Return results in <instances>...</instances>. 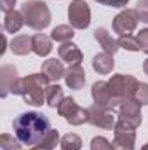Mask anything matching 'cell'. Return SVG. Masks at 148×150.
<instances>
[{
    "label": "cell",
    "instance_id": "obj_1",
    "mask_svg": "<svg viewBox=\"0 0 148 150\" xmlns=\"http://www.w3.org/2000/svg\"><path fill=\"white\" fill-rule=\"evenodd\" d=\"M14 136L19 140L21 145L38 149L47 134L51 133V120L40 112H25L19 113L12 122Z\"/></svg>",
    "mask_w": 148,
    "mask_h": 150
},
{
    "label": "cell",
    "instance_id": "obj_2",
    "mask_svg": "<svg viewBox=\"0 0 148 150\" xmlns=\"http://www.w3.org/2000/svg\"><path fill=\"white\" fill-rule=\"evenodd\" d=\"M49 79L44 74H33L28 75L25 79H18L11 89V93H16V94H21L25 98L26 103L30 105H42L44 100H45V89H47V84Z\"/></svg>",
    "mask_w": 148,
    "mask_h": 150
},
{
    "label": "cell",
    "instance_id": "obj_3",
    "mask_svg": "<svg viewBox=\"0 0 148 150\" xmlns=\"http://www.w3.org/2000/svg\"><path fill=\"white\" fill-rule=\"evenodd\" d=\"M21 14L25 18V23L32 26L33 30H44L51 23V12L45 2L42 0H30L25 2L21 7Z\"/></svg>",
    "mask_w": 148,
    "mask_h": 150
},
{
    "label": "cell",
    "instance_id": "obj_4",
    "mask_svg": "<svg viewBox=\"0 0 148 150\" xmlns=\"http://www.w3.org/2000/svg\"><path fill=\"white\" fill-rule=\"evenodd\" d=\"M138 80L131 75L118 74L111 77L108 82V89H110L111 98H120V100H132L138 89Z\"/></svg>",
    "mask_w": 148,
    "mask_h": 150
},
{
    "label": "cell",
    "instance_id": "obj_5",
    "mask_svg": "<svg viewBox=\"0 0 148 150\" xmlns=\"http://www.w3.org/2000/svg\"><path fill=\"white\" fill-rule=\"evenodd\" d=\"M58 112L61 113L70 124H73V126L84 124V122L89 120V110H84V108L77 107L75 100H72V98H65V100L59 103Z\"/></svg>",
    "mask_w": 148,
    "mask_h": 150
},
{
    "label": "cell",
    "instance_id": "obj_6",
    "mask_svg": "<svg viewBox=\"0 0 148 150\" xmlns=\"http://www.w3.org/2000/svg\"><path fill=\"white\" fill-rule=\"evenodd\" d=\"M68 18H70V25L73 28L84 30L91 23V9L84 0H73L68 9Z\"/></svg>",
    "mask_w": 148,
    "mask_h": 150
},
{
    "label": "cell",
    "instance_id": "obj_7",
    "mask_svg": "<svg viewBox=\"0 0 148 150\" xmlns=\"http://www.w3.org/2000/svg\"><path fill=\"white\" fill-rule=\"evenodd\" d=\"M115 149L134 150V126L122 119L115 126Z\"/></svg>",
    "mask_w": 148,
    "mask_h": 150
},
{
    "label": "cell",
    "instance_id": "obj_8",
    "mask_svg": "<svg viewBox=\"0 0 148 150\" xmlns=\"http://www.w3.org/2000/svg\"><path fill=\"white\" fill-rule=\"evenodd\" d=\"M138 12L132 9H125L120 14L115 16L113 19V30L120 35H131V32H134V28L138 26Z\"/></svg>",
    "mask_w": 148,
    "mask_h": 150
},
{
    "label": "cell",
    "instance_id": "obj_9",
    "mask_svg": "<svg viewBox=\"0 0 148 150\" xmlns=\"http://www.w3.org/2000/svg\"><path fill=\"white\" fill-rule=\"evenodd\" d=\"M87 110H89V122L92 126H98L101 129H111V126H113L111 110L105 108V107H98V105H94Z\"/></svg>",
    "mask_w": 148,
    "mask_h": 150
},
{
    "label": "cell",
    "instance_id": "obj_10",
    "mask_svg": "<svg viewBox=\"0 0 148 150\" xmlns=\"http://www.w3.org/2000/svg\"><path fill=\"white\" fill-rule=\"evenodd\" d=\"M118 112H120V119L132 124L134 127L141 124V110H140V103L136 100H125L120 107H118Z\"/></svg>",
    "mask_w": 148,
    "mask_h": 150
},
{
    "label": "cell",
    "instance_id": "obj_11",
    "mask_svg": "<svg viewBox=\"0 0 148 150\" xmlns=\"http://www.w3.org/2000/svg\"><path fill=\"white\" fill-rule=\"evenodd\" d=\"M92 98L98 107H105L110 110L111 105V94L108 89V82H96L92 86Z\"/></svg>",
    "mask_w": 148,
    "mask_h": 150
},
{
    "label": "cell",
    "instance_id": "obj_12",
    "mask_svg": "<svg viewBox=\"0 0 148 150\" xmlns=\"http://www.w3.org/2000/svg\"><path fill=\"white\" fill-rule=\"evenodd\" d=\"M59 58L63 59V61H66L70 67H73V65H80V61H82V52H80V49L72 44V42H66V44H63L61 47H59Z\"/></svg>",
    "mask_w": 148,
    "mask_h": 150
},
{
    "label": "cell",
    "instance_id": "obj_13",
    "mask_svg": "<svg viewBox=\"0 0 148 150\" xmlns=\"http://www.w3.org/2000/svg\"><path fill=\"white\" fill-rule=\"evenodd\" d=\"M94 38L99 42V45L105 49V52H108V54H111V56L118 51V44H117V40L111 37L105 28H96V30H94Z\"/></svg>",
    "mask_w": 148,
    "mask_h": 150
},
{
    "label": "cell",
    "instance_id": "obj_14",
    "mask_svg": "<svg viewBox=\"0 0 148 150\" xmlns=\"http://www.w3.org/2000/svg\"><path fill=\"white\" fill-rule=\"evenodd\" d=\"M42 74L49 80H59L61 77H65V67L58 59H47L42 65Z\"/></svg>",
    "mask_w": 148,
    "mask_h": 150
},
{
    "label": "cell",
    "instance_id": "obj_15",
    "mask_svg": "<svg viewBox=\"0 0 148 150\" xmlns=\"http://www.w3.org/2000/svg\"><path fill=\"white\" fill-rule=\"evenodd\" d=\"M85 82V72L80 65L70 67V70L66 72V84L70 89H80Z\"/></svg>",
    "mask_w": 148,
    "mask_h": 150
},
{
    "label": "cell",
    "instance_id": "obj_16",
    "mask_svg": "<svg viewBox=\"0 0 148 150\" xmlns=\"http://www.w3.org/2000/svg\"><path fill=\"white\" fill-rule=\"evenodd\" d=\"M25 25V18L21 12L18 11H11L5 14V19H4V30L7 33H16L19 32V28Z\"/></svg>",
    "mask_w": 148,
    "mask_h": 150
},
{
    "label": "cell",
    "instance_id": "obj_17",
    "mask_svg": "<svg viewBox=\"0 0 148 150\" xmlns=\"http://www.w3.org/2000/svg\"><path fill=\"white\" fill-rule=\"evenodd\" d=\"M113 58H111V54L108 52H101V54H96L94 56V59H92V68L98 72V74H110L111 70H113Z\"/></svg>",
    "mask_w": 148,
    "mask_h": 150
},
{
    "label": "cell",
    "instance_id": "obj_18",
    "mask_svg": "<svg viewBox=\"0 0 148 150\" xmlns=\"http://www.w3.org/2000/svg\"><path fill=\"white\" fill-rule=\"evenodd\" d=\"M12 52L14 54H28L30 51H33V37H28V35H19L12 40Z\"/></svg>",
    "mask_w": 148,
    "mask_h": 150
},
{
    "label": "cell",
    "instance_id": "obj_19",
    "mask_svg": "<svg viewBox=\"0 0 148 150\" xmlns=\"http://www.w3.org/2000/svg\"><path fill=\"white\" fill-rule=\"evenodd\" d=\"M52 45H51V38L45 37L44 33H37L33 37V52L38 56H47L51 52Z\"/></svg>",
    "mask_w": 148,
    "mask_h": 150
},
{
    "label": "cell",
    "instance_id": "obj_20",
    "mask_svg": "<svg viewBox=\"0 0 148 150\" xmlns=\"http://www.w3.org/2000/svg\"><path fill=\"white\" fill-rule=\"evenodd\" d=\"M45 100H47V105L49 107H59V103L65 100L63 89L59 86H56V84L47 86V89H45Z\"/></svg>",
    "mask_w": 148,
    "mask_h": 150
},
{
    "label": "cell",
    "instance_id": "obj_21",
    "mask_svg": "<svg viewBox=\"0 0 148 150\" xmlns=\"http://www.w3.org/2000/svg\"><path fill=\"white\" fill-rule=\"evenodd\" d=\"M73 28L72 26H66V25H59V26H56L54 30H52V40H56V42H68V40H72L73 38Z\"/></svg>",
    "mask_w": 148,
    "mask_h": 150
},
{
    "label": "cell",
    "instance_id": "obj_22",
    "mask_svg": "<svg viewBox=\"0 0 148 150\" xmlns=\"http://www.w3.org/2000/svg\"><path fill=\"white\" fill-rule=\"evenodd\" d=\"M117 44H118V47H124L127 51H140L141 49L138 38L132 37V35H120V38L117 40Z\"/></svg>",
    "mask_w": 148,
    "mask_h": 150
},
{
    "label": "cell",
    "instance_id": "obj_23",
    "mask_svg": "<svg viewBox=\"0 0 148 150\" xmlns=\"http://www.w3.org/2000/svg\"><path fill=\"white\" fill-rule=\"evenodd\" d=\"M61 145H63V150H80L82 142H80V138H78L77 134L70 133V134H65V136H63Z\"/></svg>",
    "mask_w": 148,
    "mask_h": 150
},
{
    "label": "cell",
    "instance_id": "obj_24",
    "mask_svg": "<svg viewBox=\"0 0 148 150\" xmlns=\"http://www.w3.org/2000/svg\"><path fill=\"white\" fill-rule=\"evenodd\" d=\"M0 142H2V149L4 150H19L21 149L19 140L14 138V136H11V134H2Z\"/></svg>",
    "mask_w": 148,
    "mask_h": 150
},
{
    "label": "cell",
    "instance_id": "obj_25",
    "mask_svg": "<svg viewBox=\"0 0 148 150\" xmlns=\"http://www.w3.org/2000/svg\"><path fill=\"white\" fill-rule=\"evenodd\" d=\"M58 140H59V133H58L56 129H51V133L47 134V138L44 140V143H42L38 149H42V150H52L56 145H58Z\"/></svg>",
    "mask_w": 148,
    "mask_h": 150
},
{
    "label": "cell",
    "instance_id": "obj_26",
    "mask_svg": "<svg viewBox=\"0 0 148 150\" xmlns=\"http://www.w3.org/2000/svg\"><path fill=\"white\" fill-rule=\"evenodd\" d=\"M134 100H136L140 105H148V84H143V82L138 84Z\"/></svg>",
    "mask_w": 148,
    "mask_h": 150
},
{
    "label": "cell",
    "instance_id": "obj_27",
    "mask_svg": "<svg viewBox=\"0 0 148 150\" xmlns=\"http://www.w3.org/2000/svg\"><path fill=\"white\" fill-rule=\"evenodd\" d=\"M91 150H113V147H111V143L106 138L96 136V138L92 140V143H91Z\"/></svg>",
    "mask_w": 148,
    "mask_h": 150
},
{
    "label": "cell",
    "instance_id": "obj_28",
    "mask_svg": "<svg viewBox=\"0 0 148 150\" xmlns=\"http://www.w3.org/2000/svg\"><path fill=\"white\" fill-rule=\"evenodd\" d=\"M136 12H138V18H140V21L148 23V0H140V2H138Z\"/></svg>",
    "mask_w": 148,
    "mask_h": 150
},
{
    "label": "cell",
    "instance_id": "obj_29",
    "mask_svg": "<svg viewBox=\"0 0 148 150\" xmlns=\"http://www.w3.org/2000/svg\"><path fill=\"white\" fill-rule=\"evenodd\" d=\"M138 42H140V47H141V51H145L148 54V28L147 30H141L140 33H138Z\"/></svg>",
    "mask_w": 148,
    "mask_h": 150
},
{
    "label": "cell",
    "instance_id": "obj_30",
    "mask_svg": "<svg viewBox=\"0 0 148 150\" xmlns=\"http://www.w3.org/2000/svg\"><path fill=\"white\" fill-rule=\"evenodd\" d=\"M103 5H110V7H124L129 0H96Z\"/></svg>",
    "mask_w": 148,
    "mask_h": 150
},
{
    "label": "cell",
    "instance_id": "obj_31",
    "mask_svg": "<svg viewBox=\"0 0 148 150\" xmlns=\"http://www.w3.org/2000/svg\"><path fill=\"white\" fill-rule=\"evenodd\" d=\"M14 4H16V0H0V7H2V11L5 14L14 11Z\"/></svg>",
    "mask_w": 148,
    "mask_h": 150
},
{
    "label": "cell",
    "instance_id": "obj_32",
    "mask_svg": "<svg viewBox=\"0 0 148 150\" xmlns=\"http://www.w3.org/2000/svg\"><path fill=\"white\" fill-rule=\"evenodd\" d=\"M143 70H145V74L148 75V59L145 61V65H143Z\"/></svg>",
    "mask_w": 148,
    "mask_h": 150
},
{
    "label": "cell",
    "instance_id": "obj_33",
    "mask_svg": "<svg viewBox=\"0 0 148 150\" xmlns=\"http://www.w3.org/2000/svg\"><path fill=\"white\" fill-rule=\"evenodd\" d=\"M141 150H148V143H147V145H145V147H143Z\"/></svg>",
    "mask_w": 148,
    "mask_h": 150
}]
</instances>
